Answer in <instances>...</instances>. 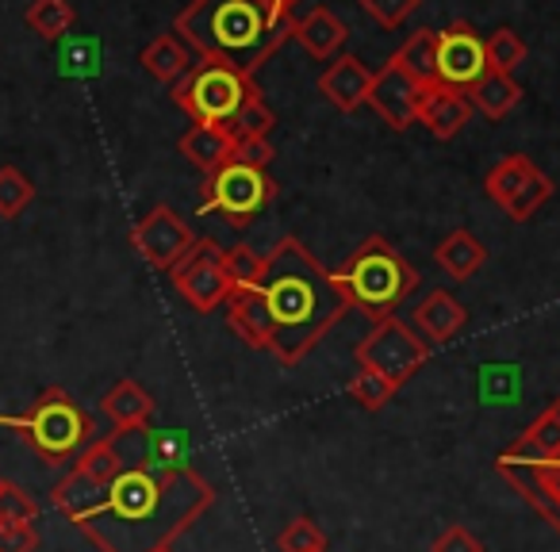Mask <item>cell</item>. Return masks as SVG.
Listing matches in <instances>:
<instances>
[{
	"label": "cell",
	"mask_w": 560,
	"mask_h": 552,
	"mask_svg": "<svg viewBox=\"0 0 560 552\" xmlns=\"http://www.w3.org/2000/svg\"><path fill=\"white\" fill-rule=\"evenodd\" d=\"M104 414H108L112 426L124 434V430H139V426H150V414H154V399L150 391L142 388L139 380H119L112 384V391L101 399Z\"/></svg>",
	"instance_id": "cell-24"
},
{
	"label": "cell",
	"mask_w": 560,
	"mask_h": 552,
	"mask_svg": "<svg viewBox=\"0 0 560 552\" xmlns=\"http://www.w3.org/2000/svg\"><path fill=\"white\" fill-rule=\"evenodd\" d=\"M292 39H296L315 62H335L342 43L350 39V27L335 16V9L315 4L312 12H304V16L292 24Z\"/></svg>",
	"instance_id": "cell-17"
},
{
	"label": "cell",
	"mask_w": 560,
	"mask_h": 552,
	"mask_svg": "<svg viewBox=\"0 0 560 552\" xmlns=\"http://www.w3.org/2000/svg\"><path fill=\"white\" fill-rule=\"evenodd\" d=\"M277 196V180L269 177L265 165H249V162H226L219 173H211L208 185H203V203L200 211L211 215L215 211L226 226L242 231L249 226Z\"/></svg>",
	"instance_id": "cell-7"
},
{
	"label": "cell",
	"mask_w": 560,
	"mask_h": 552,
	"mask_svg": "<svg viewBox=\"0 0 560 552\" xmlns=\"http://www.w3.org/2000/svg\"><path fill=\"white\" fill-rule=\"evenodd\" d=\"M399 388H392L384 376H376V373H369V368H358L353 373V380H350V396L358 399L365 411H384V407L392 403V396H396Z\"/></svg>",
	"instance_id": "cell-34"
},
{
	"label": "cell",
	"mask_w": 560,
	"mask_h": 552,
	"mask_svg": "<svg viewBox=\"0 0 560 552\" xmlns=\"http://www.w3.org/2000/svg\"><path fill=\"white\" fill-rule=\"evenodd\" d=\"M335 281L346 292L350 307L381 322L392 319L411 300V292L419 289V269L388 238L373 234L346 257V265L335 272Z\"/></svg>",
	"instance_id": "cell-4"
},
{
	"label": "cell",
	"mask_w": 560,
	"mask_h": 552,
	"mask_svg": "<svg viewBox=\"0 0 560 552\" xmlns=\"http://www.w3.org/2000/svg\"><path fill=\"white\" fill-rule=\"evenodd\" d=\"M280 552H327V533L319 529V521L312 518H292L277 537Z\"/></svg>",
	"instance_id": "cell-33"
},
{
	"label": "cell",
	"mask_w": 560,
	"mask_h": 552,
	"mask_svg": "<svg viewBox=\"0 0 560 552\" xmlns=\"http://www.w3.org/2000/svg\"><path fill=\"white\" fill-rule=\"evenodd\" d=\"M27 445L39 453L47 465H70L89 442H96V426L89 411L62 388H47L27 414L20 419Z\"/></svg>",
	"instance_id": "cell-5"
},
{
	"label": "cell",
	"mask_w": 560,
	"mask_h": 552,
	"mask_svg": "<svg viewBox=\"0 0 560 552\" xmlns=\"http://www.w3.org/2000/svg\"><path fill=\"white\" fill-rule=\"evenodd\" d=\"M422 81H415L411 73L399 62L384 66L381 73H373V89H369V108L381 116V124H388L392 131H407L415 124V111H419Z\"/></svg>",
	"instance_id": "cell-14"
},
{
	"label": "cell",
	"mask_w": 560,
	"mask_h": 552,
	"mask_svg": "<svg viewBox=\"0 0 560 552\" xmlns=\"http://www.w3.org/2000/svg\"><path fill=\"white\" fill-rule=\"evenodd\" d=\"M39 518V503L20 483L0 480V526H32Z\"/></svg>",
	"instance_id": "cell-32"
},
{
	"label": "cell",
	"mask_w": 560,
	"mask_h": 552,
	"mask_svg": "<svg viewBox=\"0 0 560 552\" xmlns=\"http://www.w3.org/2000/svg\"><path fill=\"white\" fill-rule=\"evenodd\" d=\"M495 472L560 533V457L557 460H511L499 453Z\"/></svg>",
	"instance_id": "cell-13"
},
{
	"label": "cell",
	"mask_w": 560,
	"mask_h": 552,
	"mask_svg": "<svg viewBox=\"0 0 560 552\" xmlns=\"http://www.w3.org/2000/svg\"><path fill=\"white\" fill-rule=\"evenodd\" d=\"M165 552H170V549H165Z\"/></svg>",
	"instance_id": "cell-40"
},
{
	"label": "cell",
	"mask_w": 560,
	"mask_h": 552,
	"mask_svg": "<svg viewBox=\"0 0 560 552\" xmlns=\"http://www.w3.org/2000/svg\"><path fill=\"white\" fill-rule=\"evenodd\" d=\"M261 269H265V257H257L249 246L226 249V272H231V281L242 284V289H254L261 281Z\"/></svg>",
	"instance_id": "cell-35"
},
{
	"label": "cell",
	"mask_w": 560,
	"mask_h": 552,
	"mask_svg": "<svg viewBox=\"0 0 560 552\" xmlns=\"http://www.w3.org/2000/svg\"><path fill=\"white\" fill-rule=\"evenodd\" d=\"M430 552H488V544H483L480 537L472 533V529L450 526V529H442V533L434 537Z\"/></svg>",
	"instance_id": "cell-37"
},
{
	"label": "cell",
	"mask_w": 560,
	"mask_h": 552,
	"mask_svg": "<svg viewBox=\"0 0 560 552\" xmlns=\"http://www.w3.org/2000/svg\"><path fill=\"white\" fill-rule=\"evenodd\" d=\"M39 549V529L32 526H0V552H35Z\"/></svg>",
	"instance_id": "cell-38"
},
{
	"label": "cell",
	"mask_w": 560,
	"mask_h": 552,
	"mask_svg": "<svg viewBox=\"0 0 560 552\" xmlns=\"http://www.w3.org/2000/svg\"><path fill=\"white\" fill-rule=\"evenodd\" d=\"M257 292L272 319L269 353L289 368L300 365L350 312V300L338 289L335 272L323 269L300 238H280L265 254Z\"/></svg>",
	"instance_id": "cell-2"
},
{
	"label": "cell",
	"mask_w": 560,
	"mask_h": 552,
	"mask_svg": "<svg viewBox=\"0 0 560 552\" xmlns=\"http://www.w3.org/2000/svg\"><path fill=\"white\" fill-rule=\"evenodd\" d=\"M292 24L296 16L277 20L257 0H188L173 20V32L196 58L257 78V70L292 39Z\"/></svg>",
	"instance_id": "cell-3"
},
{
	"label": "cell",
	"mask_w": 560,
	"mask_h": 552,
	"mask_svg": "<svg viewBox=\"0 0 560 552\" xmlns=\"http://www.w3.org/2000/svg\"><path fill=\"white\" fill-rule=\"evenodd\" d=\"M503 457H511V460H557L560 457V399L545 407V411L522 430V437L511 449H503Z\"/></svg>",
	"instance_id": "cell-23"
},
{
	"label": "cell",
	"mask_w": 560,
	"mask_h": 552,
	"mask_svg": "<svg viewBox=\"0 0 560 552\" xmlns=\"http://www.w3.org/2000/svg\"><path fill=\"white\" fill-rule=\"evenodd\" d=\"M35 200V185L16 165H0V219H20Z\"/></svg>",
	"instance_id": "cell-30"
},
{
	"label": "cell",
	"mask_w": 560,
	"mask_h": 552,
	"mask_svg": "<svg viewBox=\"0 0 560 552\" xmlns=\"http://www.w3.org/2000/svg\"><path fill=\"white\" fill-rule=\"evenodd\" d=\"M434 261L453 284H465V281H472L483 265H488V246H483L472 231L457 226V231H450L434 246Z\"/></svg>",
	"instance_id": "cell-20"
},
{
	"label": "cell",
	"mask_w": 560,
	"mask_h": 552,
	"mask_svg": "<svg viewBox=\"0 0 560 552\" xmlns=\"http://www.w3.org/2000/svg\"><path fill=\"white\" fill-rule=\"evenodd\" d=\"M170 281L180 292V300L200 315L223 307L226 296L234 292L231 272H226V249L211 238H196V246L173 265Z\"/></svg>",
	"instance_id": "cell-9"
},
{
	"label": "cell",
	"mask_w": 560,
	"mask_h": 552,
	"mask_svg": "<svg viewBox=\"0 0 560 552\" xmlns=\"http://www.w3.org/2000/svg\"><path fill=\"white\" fill-rule=\"evenodd\" d=\"M468 322V307L460 304L453 292L434 289L427 292L419 307H415V327L422 330V338H430L434 345H445L460 334V327Z\"/></svg>",
	"instance_id": "cell-19"
},
{
	"label": "cell",
	"mask_w": 560,
	"mask_h": 552,
	"mask_svg": "<svg viewBox=\"0 0 560 552\" xmlns=\"http://www.w3.org/2000/svg\"><path fill=\"white\" fill-rule=\"evenodd\" d=\"M369 89H373V70L358 55L335 58L319 78V93L338 111H358L361 104H369Z\"/></svg>",
	"instance_id": "cell-16"
},
{
	"label": "cell",
	"mask_w": 560,
	"mask_h": 552,
	"mask_svg": "<svg viewBox=\"0 0 560 552\" xmlns=\"http://www.w3.org/2000/svg\"><path fill=\"white\" fill-rule=\"evenodd\" d=\"M73 468H78L81 475H89L93 483H101V488H112V480L124 472V457H119V449L112 445V437H96V442H89L85 449L78 453Z\"/></svg>",
	"instance_id": "cell-28"
},
{
	"label": "cell",
	"mask_w": 560,
	"mask_h": 552,
	"mask_svg": "<svg viewBox=\"0 0 560 552\" xmlns=\"http://www.w3.org/2000/svg\"><path fill=\"white\" fill-rule=\"evenodd\" d=\"M211 503L215 488L192 465L170 472L124 468L73 526L101 552H165Z\"/></svg>",
	"instance_id": "cell-1"
},
{
	"label": "cell",
	"mask_w": 560,
	"mask_h": 552,
	"mask_svg": "<svg viewBox=\"0 0 560 552\" xmlns=\"http://www.w3.org/2000/svg\"><path fill=\"white\" fill-rule=\"evenodd\" d=\"M483 50H488V66L499 73H514L526 62V43H522V35L514 27H495L483 39Z\"/></svg>",
	"instance_id": "cell-31"
},
{
	"label": "cell",
	"mask_w": 560,
	"mask_h": 552,
	"mask_svg": "<svg viewBox=\"0 0 560 552\" xmlns=\"http://www.w3.org/2000/svg\"><path fill=\"white\" fill-rule=\"evenodd\" d=\"M434 58H438V32L434 27H422V32H415L411 39L392 55V62H399L415 81H422V85H434Z\"/></svg>",
	"instance_id": "cell-27"
},
{
	"label": "cell",
	"mask_w": 560,
	"mask_h": 552,
	"mask_svg": "<svg viewBox=\"0 0 560 552\" xmlns=\"http://www.w3.org/2000/svg\"><path fill=\"white\" fill-rule=\"evenodd\" d=\"M465 96H468V104H472L476 111H483V116L499 124V119H506L522 104V85L514 81V73L488 70Z\"/></svg>",
	"instance_id": "cell-25"
},
{
	"label": "cell",
	"mask_w": 560,
	"mask_h": 552,
	"mask_svg": "<svg viewBox=\"0 0 560 552\" xmlns=\"http://www.w3.org/2000/svg\"><path fill=\"white\" fill-rule=\"evenodd\" d=\"M131 246L154 265L158 272H173V265L196 246V234L173 208H154L131 226Z\"/></svg>",
	"instance_id": "cell-12"
},
{
	"label": "cell",
	"mask_w": 560,
	"mask_h": 552,
	"mask_svg": "<svg viewBox=\"0 0 560 552\" xmlns=\"http://www.w3.org/2000/svg\"><path fill=\"white\" fill-rule=\"evenodd\" d=\"M472 119V104H468L465 93H453L445 85H427L419 96V111H415V124L427 127L434 139L450 142L465 131V124Z\"/></svg>",
	"instance_id": "cell-15"
},
{
	"label": "cell",
	"mask_w": 560,
	"mask_h": 552,
	"mask_svg": "<svg viewBox=\"0 0 560 552\" xmlns=\"http://www.w3.org/2000/svg\"><path fill=\"white\" fill-rule=\"evenodd\" d=\"M180 154L188 157V165H196V169L203 173V177H211V173H219L226 162H234V139L226 127H215V124H192L185 134H180Z\"/></svg>",
	"instance_id": "cell-21"
},
{
	"label": "cell",
	"mask_w": 560,
	"mask_h": 552,
	"mask_svg": "<svg viewBox=\"0 0 560 552\" xmlns=\"http://www.w3.org/2000/svg\"><path fill=\"white\" fill-rule=\"evenodd\" d=\"M353 357H358L361 368L384 376L392 388H404V384L430 361V345L422 342L407 322H399L396 315H392V319H381L361 338Z\"/></svg>",
	"instance_id": "cell-8"
},
{
	"label": "cell",
	"mask_w": 560,
	"mask_h": 552,
	"mask_svg": "<svg viewBox=\"0 0 560 552\" xmlns=\"http://www.w3.org/2000/svg\"><path fill=\"white\" fill-rule=\"evenodd\" d=\"M488 50L476 35L472 24H450L438 32V58H434V81L453 93H468L476 81L488 73Z\"/></svg>",
	"instance_id": "cell-11"
},
{
	"label": "cell",
	"mask_w": 560,
	"mask_h": 552,
	"mask_svg": "<svg viewBox=\"0 0 560 552\" xmlns=\"http://www.w3.org/2000/svg\"><path fill=\"white\" fill-rule=\"evenodd\" d=\"M272 127H277V116H272V108L265 104L261 89H257V93L238 108V116L231 119L226 131H231L234 142H261L272 134Z\"/></svg>",
	"instance_id": "cell-29"
},
{
	"label": "cell",
	"mask_w": 560,
	"mask_h": 552,
	"mask_svg": "<svg viewBox=\"0 0 560 552\" xmlns=\"http://www.w3.org/2000/svg\"><path fill=\"white\" fill-rule=\"evenodd\" d=\"M269 16H277V20H292V9H296L300 0H257Z\"/></svg>",
	"instance_id": "cell-39"
},
{
	"label": "cell",
	"mask_w": 560,
	"mask_h": 552,
	"mask_svg": "<svg viewBox=\"0 0 560 552\" xmlns=\"http://www.w3.org/2000/svg\"><path fill=\"white\" fill-rule=\"evenodd\" d=\"M361 9L369 12V16L376 20V24L381 27H399L404 24L407 16H411V12H419L422 9V0H358Z\"/></svg>",
	"instance_id": "cell-36"
},
{
	"label": "cell",
	"mask_w": 560,
	"mask_h": 552,
	"mask_svg": "<svg viewBox=\"0 0 560 552\" xmlns=\"http://www.w3.org/2000/svg\"><path fill=\"white\" fill-rule=\"evenodd\" d=\"M139 62H142V70H147L150 78L173 89L196 66V55L188 50V43L180 39L177 32H165V35H158V39H150L147 47H142Z\"/></svg>",
	"instance_id": "cell-22"
},
{
	"label": "cell",
	"mask_w": 560,
	"mask_h": 552,
	"mask_svg": "<svg viewBox=\"0 0 560 552\" xmlns=\"http://www.w3.org/2000/svg\"><path fill=\"white\" fill-rule=\"evenodd\" d=\"M257 93V81L249 73L234 70L223 62L196 58V66L173 85V104L185 111L192 124H215L231 127L238 108Z\"/></svg>",
	"instance_id": "cell-6"
},
{
	"label": "cell",
	"mask_w": 560,
	"mask_h": 552,
	"mask_svg": "<svg viewBox=\"0 0 560 552\" xmlns=\"http://www.w3.org/2000/svg\"><path fill=\"white\" fill-rule=\"evenodd\" d=\"M24 24L32 27L43 43H58L78 24V12H73L70 0H32L24 12Z\"/></svg>",
	"instance_id": "cell-26"
},
{
	"label": "cell",
	"mask_w": 560,
	"mask_h": 552,
	"mask_svg": "<svg viewBox=\"0 0 560 552\" xmlns=\"http://www.w3.org/2000/svg\"><path fill=\"white\" fill-rule=\"evenodd\" d=\"M483 192L495 208H503V215L511 223H526L541 211V203L552 196V180L529 162L526 154H506L503 162L491 165V173L483 177Z\"/></svg>",
	"instance_id": "cell-10"
},
{
	"label": "cell",
	"mask_w": 560,
	"mask_h": 552,
	"mask_svg": "<svg viewBox=\"0 0 560 552\" xmlns=\"http://www.w3.org/2000/svg\"><path fill=\"white\" fill-rule=\"evenodd\" d=\"M226 322H231V330L249 350H269L272 345V319H269V307H265L261 292H257V284L254 289L234 284V292L226 296Z\"/></svg>",
	"instance_id": "cell-18"
}]
</instances>
